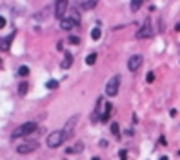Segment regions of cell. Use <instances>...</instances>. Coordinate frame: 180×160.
Instances as JSON below:
<instances>
[{
    "mask_svg": "<svg viewBox=\"0 0 180 160\" xmlns=\"http://www.w3.org/2000/svg\"><path fill=\"white\" fill-rule=\"evenodd\" d=\"M33 131H37V122H35V120H31V122H24V124H20V126L11 133V138L27 137V135H31Z\"/></svg>",
    "mask_w": 180,
    "mask_h": 160,
    "instance_id": "obj_1",
    "label": "cell"
},
{
    "mask_svg": "<svg viewBox=\"0 0 180 160\" xmlns=\"http://www.w3.org/2000/svg\"><path fill=\"white\" fill-rule=\"evenodd\" d=\"M66 133H64V129H57V131H53V133H49L47 135V138H46V144H47V147H58L60 144H64L66 142Z\"/></svg>",
    "mask_w": 180,
    "mask_h": 160,
    "instance_id": "obj_2",
    "label": "cell"
},
{
    "mask_svg": "<svg viewBox=\"0 0 180 160\" xmlns=\"http://www.w3.org/2000/svg\"><path fill=\"white\" fill-rule=\"evenodd\" d=\"M120 82H122V75H113V77L107 80V84H106V95H107V97H115V95H118Z\"/></svg>",
    "mask_w": 180,
    "mask_h": 160,
    "instance_id": "obj_3",
    "label": "cell"
},
{
    "mask_svg": "<svg viewBox=\"0 0 180 160\" xmlns=\"http://www.w3.org/2000/svg\"><path fill=\"white\" fill-rule=\"evenodd\" d=\"M153 26H151V20L149 18H146L144 20V24H142V27L137 31V38L138 40H144V38H151L153 37Z\"/></svg>",
    "mask_w": 180,
    "mask_h": 160,
    "instance_id": "obj_4",
    "label": "cell"
},
{
    "mask_svg": "<svg viewBox=\"0 0 180 160\" xmlns=\"http://www.w3.org/2000/svg\"><path fill=\"white\" fill-rule=\"evenodd\" d=\"M38 149V142H26V144H20V146H17V153L18 155H29L33 151H37Z\"/></svg>",
    "mask_w": 180,
    "mask_h": 160,
    "instance_id": "obj_5",
    "label": "cell"
},
{
    "mask_svg": "<svg viewBox=\"0 0 180 160\" xmlns=\"http://www.w3.org/2000/svg\"><path fill=\"white\" fill-rule=\"evenodd\" d=\"M66 11H67V0H57V4H55V17L58 20H62L66 17Z\"/></svg>",
    "mask_w": 180,
    "mask_h": 160,
    "instance_id": "obj_6",
    "label": "cell"
},
{
    "mask_svg": "<svg viewBox=\"0 0 180 160\" xmlns=\"http://www.w3.org/2000/svg\"><path fill=\"white\" fill-rule=\"evenodd\" d=\"M78 124V115H75V117H71L66 122V126H64L62 129H64V133H66V138H71V135H73V129H75V126Z\"/></svg>",
    "mask_w": 180,
    "mask_h": 160,
    "instance_id": "obj_7",
    "label": "cell"
},
{
    "mask_svg": "<svg viewBox=\"0 0 180 160\" xmlns=\"http://www.w3.org/2000/svg\"><path fill=\"white\" fill-rule=\"evenodd\" d=\"M142 62H144L142 55H133V57L127 60V69H129V71H137V69L142 66Z\"/></svg>",
    "mask_w": 180,
    "mask_h": 160,
    "instance_id": "obj_8",
    "label": "cell"
},
{
    "mask_svg": "<svg viewBox=\"0 0 180 160\" xmlns=\"http://www.w3.org/2000/svg\"><path fill=\"white\" fill-rule=\"evenodd\" d=\"M84 149H86L84 142H77V144H73V146H69V147L66 149V153H67V155H80Z\"/></svg>",
    "mask_w": 180,
    "mask_h": 160,
    "instance_id": "obj_9",
    "label": "cell"
},
{
    "mask_svg": "<svg viewBox=\"0 0 180 160\" xmlns=\"http://www.w3.org/2000/svg\"><path fill=\"white\" fill-rule=\"evenodd\" d=\"M77 20H75V18H71V17H64L62 20H60V27H62V29H71V27H75V26H77Z\"/></svg>",
    "mask_w": 180,
    "mask_h": 160,
    "instance_id": "obj_10",
    "label": "cell"
},
{
    "mask_svg": "<svg viewBox=\"0 0 180 160\" xmlns=\"http://www.w3.org/2000/svg\"><path fill=\"white\" fill-rule=\"evenodd\" d=\"M13 38H15V33L7 35L6 38H0V49H2V51H7L9 46H11V40H13Z\"/></svg>",
    "mask_w": 180,
    "mask_h": 160,
    "instance_id": "obj_11",
    "label": "cell"
},
{
    "mask_svg": "<svg viewBox=\"0 0 180 160\" xmlns=\"http://www.w3.org/2000/svg\"><path fill=\"white\" fill-rule=\"evenodd\" d=\"M71 66H73V55L66 53V55H64V58H62V62H60V67H62V69H69Z\"/></svg>",
    "mask_w": 180,
    "mask_h": 160,
    "instance_id": "obj_12",
    "label": "cell"
},
{
    "mask_svg": "<svg viewBox=\"0 0 180 160\" xmlns=\"http://www.w3.org/2000/svg\"><path fill=\"white\" fill-rule=\"evenodd\" d=\"M111 109H113V104H111V102H106V109H104L102 115H100V120H102V122H109V117H111Z\"/></svg>",
    "mask_w": 180,
    "mask_h": 160,
    "instance_id": "obj_13",
    "label": "cell"
},
{
    "mask_svg": "<svg viewBox=\"0 0 180 160\" xmlns=\"http://www.w3.org/2000/svg\"><path fill=\"white\" fill-rule=\"evenodd\" d=\"M102 102L104 100L102 98H98V102H97V107H95V111H93V115H91V122H98V118H100V106H102Z\"/></svg>",
    "mask_w": 180,
    "mask_h": 160,
    "instance_id": "obj_14",
    "label": "cell"
},
{
    "mask_svg": "<svg viewBox=\"0 0 180 160\" xmlns=\"http://www.w3.org/2000/svg\"><path fill=\"white\" fill-rule=\"evenodd\" d=\"M27 89H29V84L27 82H20L18 84V95H22V97H24V95L27 93Z\"/></svg>",
    "mask_w": 180,
    "mask_h": 160,
    "instance_id": "obj_15",
    "label": "cell"
},
{
    "mask_svg": "<svg viewBox=\"0 0 180 160\" xmlns=\"http://www.w3.org/2000/svg\"><path fill=\"white\" fill-rule=\"evenodd\" d=\"M146 0H131V11H138Z\"/></svg>",
    "mask_w": 180,
    "mask_h": 160,
    "instance_id": "obj_16",
    "label": "cell"
},
{
    "mask_svg": "<svg viewBox=\"0 0 180 160\" xmlns=\"http://www.w3.org/2000/svg\"><path fill=\"white\" fill-rule=\"evenodd\" d=\"M95 62H97V53H91V55H87V57H86V64H87V66H93Z\"/></svg>",
    "mask_w": 180,
    "mask_h": 160,
    "instance_id": "obj_17",
    "label": "cell"
},
{
    "mask_svg": "<svg viewBox=\"0 0 180 160\" xmlns=\"http://www.w3.org/2000/svg\"><path fill=\"white\" fill-rule=\"evenodd\" d=\"M97 4H98V0H86L84 2V9H93Z\"/></svg>",
    "mask_w": 180,
    "mask_h": 160,
    "instance_id": "obj_18",
    "label": "cell"
},
{
    "mask_svg": "<svg viewBox=\"0 0 180 160\" xmlns=\"http://www.w3.org/2000/svg\"><path fill=\"white\" fill-rule=\"evenodd\" d=\"M100 37H102V31H100V27H93V31H91V38H93V40H98Z\"/></svg>",
    "mask_w": 180,
    "mask_h": 160,
    "instance_id": "obj_19",
    "label": "cell"
},
{
    "mask_svg": "<svg viewBox=\"0 0 180 160\" xmlns=\"http://www.w3.org/2000/svg\"><path fill=\"white\" fill-rule=\"evenodd\" d=\"M17 73L20 75V77H27V75H29V67H27V66H20Z\"/></svg>",
    "mask_w": 180,
    "mask_h": 160,
    "instance_id": "obj_20",
    "label": "cell"
},
{
    "mask_svg": "<svg viewBox=\"0 0 180 160\" xmlns=\"http://www.w3.org/2000/svg\"><path fill=\"white\" fill-rule=\"evenodd\" d=\"M46 87L47 89H57L58 87V82H57V80H49V82L46 84Z\"/></svg>",
    "mask_w": 180,
    "mask_h": 160,
    "instance_id": "obj_21",
    "label": "cell"
},
{
    "mask_svg": "<svg viewBox=\"0 0 180 160\" xmlns=\"http://www.w3.org/2000/svg\"><path fill=\"white\" fill-rule=\"evenodd\" d=\"M111 133H113V135H118V133H120V127H118V124H117V122H113V124H111Z\"/></svg>",
    "mask_w": 180,
    "mask_h": 160,
    "instance_id": "obj_22",
    "label": "cell"
},
{
    "mask_svg": "<svg viewBox=\"0 0 180 160\" xmlns=\"http://www.w3.org/2000/svg\"><path fill=\"white\" fill-rule=\"evenodd\" d=\"M69 42H71V44H75V46H77V44H80V38L78 37H75V35H69Z\"/></svg>",
    "mask_w": 180,
    "mask_h": 160,
    "instance_id": "obj_23",
    "label": "cell"
},
{
    "mask_svg": "<svg viewBox=\"0 0 180 160\" xmlns=\"http://www.w3.org/2000/svg\"><path fill=\"white\" fill-rule=\"evenodd\" d=\"M120 160H127V151H126V149L120 151Z\"/></svg>",
    "mask_w": 180,
    "mask_h": 160,
    "instance_id": "obj_24",
    "label": "cell"
},
{
    "mask_svg": "<svg viewBox=\"0 0 180 160\" xmlns=\"http://www.w3.org/2000/svg\"><path fill=\"white\" fill-rule=\"evenodd\" d=\"M4 27H6V18L0 15V29H4Z\"/></svg>",
    "mask_w": 180,
    "mask_h": 160,
    "instance_id": "obj_25",
    "label": "cell"
},
{
    "mask_svg": "<svg viewBox=\"0 0 180 160\" xmlns=\"http://www.w3.org/2000/svg\"><path fill=\"white\" fill-rule=\"evenodd\" d=\"M146 80H147V82H149V84H151V82H153V80H155V75H153V73H147V77H146Z\"/></svg>",
    "mask_w": 180,
    "mask_h": 160,
    "instance_id": "obj_26",
    "label": "cell"
},
{
    "mask_svg": "<svg viewBox=\"0 0 180 160\" xmlns=\"http://www.w3.org/2000/svg\"><path fill=\"white\" fill-rule=\"evenodd\" d=\"M100 147H107V140H100Z\"/></svg>",
    "mask_w": 180,
    "mask_h": 160,
    "instance_id": "obj_27",
    "label": "cell"
},
{
    "mask_svg": "<svg viewBox=\"0 0 180 160\" xmlns=\"http://www.w3.org/2000/svg\"><path fill=\"white\" fill-rule=\"evenodd\" d=\"M126 135H127V137H133V135H135V131H133V129H127V131H126Z\"/></svg>",
    "mask_w": 180,
    "mask_h": 160,
    "instance_id": "obj_28",
    "label": "cell"
},
{
    "mask_svg": "<svg viewBox=\"0 0 180 160\" xmlns=\"http://www.w3.org/2000/svg\"><path fill=\"white\" fill-rule=\"evenodd\" d=\"M158 160H169V158H167V157H160Z\"/></svg>",
    "mask_w": 180,
    "mask_h": 160,
    "instance_id": "obj_29",
    "label": "cell"
},
{
    "mask_svg": "<svg viewBox=\"0 0 180 160\" xmlns=\"http://www.w3.org/2000/svg\"><path fill=\"white\" fill-rule=\"evenodd\" d=\"M93 160H100V158H98V157H95V158H93Z\"/></svg>",
    "mask_w": 180,
    "mask_h": 160,
    "instance_id": "obj_30",
    "label": "cell"
},
{
    "mask_svg": "<svg viewBox=\"0 0 180 160\" xmlns=\"http://www.w3.org/2000/svg\"><path fill=\"white\" fill-rule=\"evenodd\" d=\"M0 64H2V58H0Z\"/></svg>",
    "mask_w": 180,
    "mask_h": 160,
    "instance_id": "obj_31",
    "label": "cell"
}]
</instances>
